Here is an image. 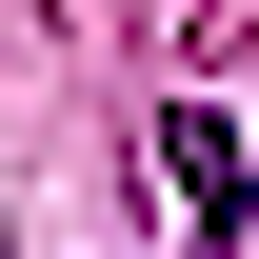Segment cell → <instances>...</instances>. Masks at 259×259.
Listing matches in <instances>:
<instances>
[{"label": "cell", "instance_id": "obj_1", "mask_svg": "<svg viewBox=\"0 0 259 259\" xmlns=\"http://www.w3.org/2000/svg\"><path fill=\"white\" fill-rule=\"evenodd\" d=\"M160 180H180V220H199V239H239V220H259V180H239V120H220V100H180V120H160Z\"/></svg>", "mask_w": 259, "mask_h": 259}]
</instances>
